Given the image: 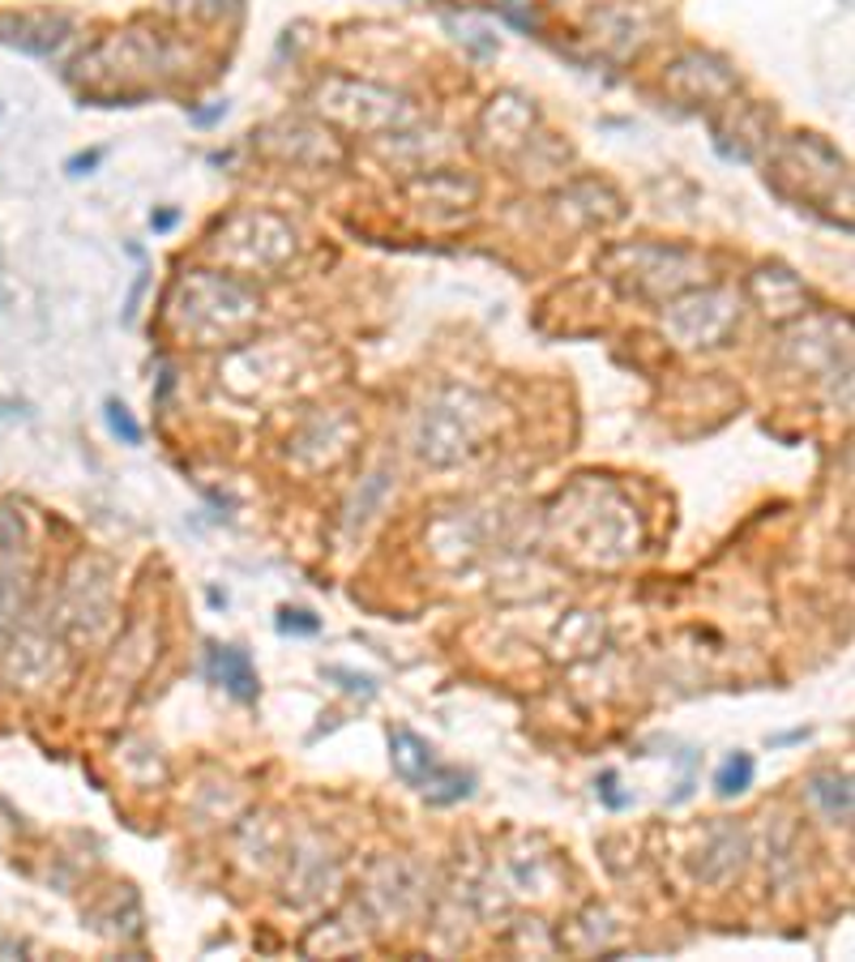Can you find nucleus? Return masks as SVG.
<instances>
[{"instance_id": "obj_3", "label": "nucleus", "mask_w": 855, "mask_h": 962, "mask_svg": "<svg viewBox=\"0 0 855 962\" xmlns=\"http://www.w3.org/2000/svg\"><path fill=\"white\" fill-rule=\"evenodd\" d=\"M112 423H116V432H125L129 441H138V436H142V432H138V423H133V419H129L125 412H120V407H112Z\"/></svg>"}, {"instance_id": "obj_2", "label": "nucleus", "mask_w": 855, "mask_h": 962, "mask_svg": "<svg viewBox=\"0 0 855 962\" xmlns=\"http://www.w3.org/2000/svg\"><path fill=\"white\" fill-rule=\"evenodd\" d=\"M749 783H753V757H744V754L731 757V761L718 770V779H714L718 796H740Z\"/></svg>"}, {"instance_id": "obj_1", "label": "nucleus", "mask_w": 855, "mask_h": 962, "mask_svg": "<svg viewBox=\"0 0 855 962\" xmlns=\"http://www.w3.org/2000/svg\"><path fill=\"white\" fill-rule=\"evenodd\" d=\"M210 672L231 688L240 701H253V697H257V676H253V668H248V659H244L240 650H231V646H227V650H214Z\"/></svg>"}]
</instances>
